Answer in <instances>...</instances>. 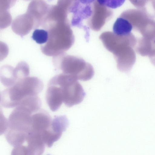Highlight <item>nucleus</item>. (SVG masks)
I'll return each mask as SVG.
<instances>
[{
	"mask_svg": "<svg viewBox=\"0 0 155 155\" xmlns=\"http://www.w3.org/2000/svg\"><path fill=\"white\" fill-rule=\"evenodd\" d=\"M71 26L67 21L60 20L45 24L42 27L48 32V37L46 44L41 46L43 53L54 56L68 50L74 41Z\"/></svg>",
	"mask_w": 155,
	"mask_h": 155,
	"instance_id": "obj_1",
	"label": "nucleus"
},
{
	"mask_svg": "<svg viewBox=\"0 0 155 155\" xmlns=\"http://www.w3.org/2000/svg\"><path fill=\"white\" fill-rule=\"evenodd\" d=\"M43 87L42 81L37 77L25 78L1 92V105L5 108L16 107L27 97L38 95Z\"/></svg>",
	"mask_w": 155,
	"mask_h": 155,
	"instance_id": "obj_2",
	"label": "nucleus"
},
{
	"mask_svg": "<svg viewBox=\"0 0 155 155\" xmlns=\"http://www.w3.org/2000/svg\"><path fill=\"white\" fill-rule=\"evenodd\" d=\"M130 35L119 36L107 31L99 36L104 46L113 54L118 70L126 73L130 72L135 62L134 58L130 57Z\"/></svg>",
	"mask_w": 155,
	"mask_h": 155,
	"instance_id": "obj_3",
	"label": "nucleus"
},
{
	"mask_svg": "<svg viewBox=\"0 0 155 155\" xmlns=\"http://www.w3.org/2000/svg\"><path fill=\"white\" fill-rule=\"evenodd\" d=\"M53 61L57 70H61V73L70 75L77 80L87 81L94 75L91 64L81 58L68 55L65 53L54 56Z\"/></svg>",
	"mask_w": 155,
	"mask_h": 155,
	"instance_id": "obj_4",
	"label": "nucleus"
},
{
	"mask_svg": "<svg viewBox=\"0 0 155 155\" xmlns=\"http://www.w3.org/2000/svg\"><path fill=\"white\" fill-rule=\"evenodd\" d=\"M48 84L60 88L63 102L68 107L81 103L86 94L78 80L70 75L62 73L57 74L50 80Z\"/></svg>",
	"mask_w": 155,
	"mask_h": 155,
	"instance_id": "obj_5",
	"label": "nucleus"
},
{
	"mask_svg": "<svg viewBox=\"0 0 155 155\" xmlns=\"http://www.w3.org/2000/svg\"><path fill=\"white\" fill-rule=\"evenodd\" d=\"M94 1L69 0L68 8V18L71 17L69 21L71 26L83 29L85 32V38L87 42L90 37L89 28L85 26L83 22L85 20L87 24L92 16Z\"/></svg>",
	"mask_w": 155,
	"mask_h": 155,
	"instance_id": "obj_6",
	"label": "nucleus"
},
{
	"mask_svg": "<svg viewBox=\"0 0 155 155\" xmlns=\"http://www.w3.org/2000/svg\"><path fill=\"white\" fill-rule=\"evenodd\" d=\"M34 113L22 105L15 107L8 119H5L4 133L7 131L28 135L31 130L32 115Z\"/></svg>",
	"mask_w": 155,
	"mask_h": 155,
	"instance_id": "obj_7",
	"label": "nucleus"
},
{
	"mask_svg": "<svg viewBox=\"0 0 155 155\" xmlns=\"http://www.w3.org/2000/svg\"><path fill=\"white\" fill-rule=\"evenodd\" d=\"M113 12L99 0H94L93 12L87 22L88 27L95 31H99L112 17Z\"/></svg>",
	"mask_w": 155,
	"mask_h": 155,
	"instance_id": "obj_8",
	"label": "nucleus"
},
{
	"mask_svg": "<svg viewBox=\"0 0 155 155\" xmlns=\"http://www.w3.org/2000/svg\"><path fill=\"white\" fill-rule=\"evenodd\" d=\"M50 6L43 1H33L29 5L26 12L33 18L35 28L41 25Z\"/></svg>",
	"mask_w": 155,
	"mask_h": 155,
	"instance_id": "obj_9",
	"label": "nucleus"
},
{
	"mask_svg": "<svg viewBox=\"0 0 155 155\" xmlns=\"http://www.w3.org/2000/svg\"><path fill=\"white\" fill-rule=\"evenodd\" d=\"M35 22L32 17L28 13L18 16L12 24L13 31L22 37L28 34L32 29H35Z\"/></svg>",
	"mask_w": 155,
	"mask_h": 155,
	"instance_id": "obj_10",
	"label": "nucleus"
},
{
	"mask_svg": "<svg viewBox=\"0 0 155 155\" xmlns=\"http://www.w3.org/2000/svg\"><path fill=\"white\" fill-rule=\"evenodd\" d=\"M52 121V119L48 112L40 109L32 115L31 131L41 134L50 127Z\"/></svg>",
	"mask_w": 155,
	"mask_h": 155,
	"instance_id": "obj_11",
	"label": "nucleus"
},
{
	"mask_svg": "<svg viewBox=\"0 0 155 155\" xmlns=\"http://www.w3.org/2000/svg\"><path fill=\"white\" fill-rule=\"evenodd\" d=\"M46 99L51 110L54 112L57 111L63 102L60 88L55 85L48 84Z\"/></svg>",
	"mask_w": 155,
	"mask_h": 155,
	"instance_id": "obj_12",
	"label": "nucleus"
},
{
	"mask_svg": "<svg viewBox=\"0 0 155 155\" xmlns=\"http://www.w3.org/2000/svg\"><path fill=\"white\" fill-rule=\"evenodd\" d=\"M30 155H42L45 150V144L41 133L30 131L26 140Z\"/></svg>",
	"mask_w": 155,
	"mask_h": 155,
	"instance_id": "obj_13",
	"label": "nucleus"
},
{
	"mask_svg": "<svg viewBox=\"0 0 155 155\" xmlns=\"http://www.w3.org/2000/svg\"><path fill=\"white\" fill-rule=\"evenodd\" d=\"M20 78L16 69L8 65H5L0 69V81L7 88L13 86Z\"/></svg>",
	"mask_w": 155,
	"mask_h": 155,
	"instance_id": "obj_14",
	"label": "nucleus"
},
{
	"mask_svg": "<svg viewBox=\"0 0 155 155\" xmlns=\"http://www.w3.org/2000/svg\"><path fill=\"white\" fill-rule=\"evenodd\" d=\"M133 28L132 24L127 19L119 17L114 24L113 32L119 36H127L130 34Z\"/></svg>",
	"mask_w": 155,
	"mask_h": 155,
	"instance_id": "obj_15",
	"label": "nucleus"
},
{
	"mask_svg": "<svg viewBox=\"0 0 155 155\" xmlns=\"http://www.w3.org/2000/svg\"><path fill=\"white\" fill-rule=\"evenodd\" d=\"M69 125V121L65 115H56L52 119L51 127L55 132L62 134Z\"/></svg>",
	"mask_w": 155,
	"mask_h": 155,
	"instance_id": "obj_16",
	"label": "nucleus"
},
{
	"mask_svg": "<svg viewBox=\"0 0 155 155\" xmlns=\"http://www.w3.org/2000/svg\"><path fill=\"white\" fill-rule=\"evenodd\" d=\"M41 134L45 144L47 147H51L54 142L60 139L62 134L54 132L52 130L51 126L48 129L41 133Z\"/></svg>",
	"mask_w": 155,
	"mask_h": 155,
	"instance_id": "obj_17",
	"label": "nucleus"
},
{
	"mask_svg": "<svg viewBox=\"0 0 155 155\" xmlns=\"http://www.w3.org/2000/svg\"><path fill=\"white\" fill-rule=\"evenodd\" d=\"M48 33L44 29H36L34 31L32 38L38 44H42L46 43L48 40Z\"/></svg>",
	"mask_w": 155,
	"mask_h": 155,
	"instance_id": "obj_18",
	"label": "nucleus"
},
{
	"mask_svg": "<svg viewBox=\"0 0 155 155\" xmlns=\"http://www.w3.org/2000/svg\"><path fill=\"white\" fill-rule=\"evenodd\" d=\"M11 155H30L27 147L22 145L15 147L12 150Z\"/></svg>",
	"mask_w": 155,
	"mask_h": 155,
	"instance_id": "obj_19",
	"label": "nucleus"
},
{
	"mask_svg": "<svg viewBox=\"0 0 155 155\" xmlns=\"http://www.w3.org/2000/svg\"><path fill=\"white\" fill-rule=\"evenodd\" d=\"M100 2L108 8H115L121 5L124 0H100Z\"/></svg>",
	"mask_w": 155,
	"mask_h": 155,
	"instance_id": "obj_20",
	"label": "nucleus"
},
{
	"mask_svg": "<svg viewBox=\"0 0 155 155\" xmlns=\"http://www.w3.org/2000/svg\"><path fill=\"white\" fill-rule=\"evenodd\" d=\"M47 155H50V154H47Z\"/></svg>",
	"mask_w": 155,
	"mask_h": 155,
	"instance_id": "obj_21",
	"label": "nucleus"
}]
</instances>
